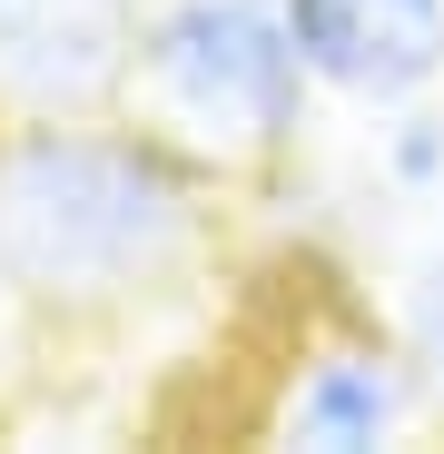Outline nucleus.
Instances as JSON below:
<instances>
[{"instance_id": "obj_6", "label": "nucleus", "mask_w": 444, "mask_h": 454, "mask_svg": "<svg viewBox=\"0 0 444 454\" xmlns=\"http://www.w3.org/2000/svg\"><path fill=\"white\" fill-rule=\"evenodd\" d=\"M376 178H386L405 207L444 198V109H434V99L386 109V129H376Z\"/></svg>"}, {"instance_id": "obj_3", "label": "nucleus", "mask_w": 444, "mask_h": 454, "mask_svg": "<svg viewBox=\"0 0 444 454\" xmlns=\"http://www.w3.org/2000/svg\"><path fill=\"white\" fill-rule=\"evenodd\" d=\"M159 0H0V119L129 109Z\"/></svg>"}, {"instance_id": "obj_2", "label": "nucleus", "mask_w": 444, "mask_h": 454, "mask_svg": "<svg viewBox=\"0 0 444 454\" xmlns=\"http://www.w3.org/2000/svg\"><path fill=\"white\" fill-rule=\"evenodd\" d=\"M316 99L326 90L277 0H159L148 11L129 109L159 138H178L188 159H207L217 178L286 168Z\"/></svg>"}, {"instance_id": "obj_5", "label": "nucleus", "mask_w": 444, "mask_h": 454, "mask_svg": "<svg viewBox=\"0 0 444 454\" xmlns=\"http://www.w3.org/2000/svg\"><path fill=\"white\" fill-rule=\"evenodd\" d=\"M316 90L386 119L444 90V0H277Z\"/></svg>"}, {"instance_id": "obj_4", "label": "nucleus", "mask_w": 444, "mask_h": 454, "mask_svg": "<svg viewBox=\"0 0 444 454\" xmlns=\"http://www.w3.org/2000/svg\"><path fill=\"white\" fill-rule=\"evenodd\" d=\"M425 415V375L395 346V326H326L296 346L286 386L267 405L277 444H316V454H365V444H395Z\"/></svg>"}, {"instance_id": "obj_7", "label": "nucleus", "mask_w": 444, "mask_h": 454, "mask_svg": "<svg viewBox=\"0 0 444 454\" xmlns=\"http://www.w3.org/2000/svg\"><path fill=\"white\" fill-rule=\"evenodd\" d=\"M386 326H395V346L415 356V375H425V386H444V247H425V257L395 277Z\"/></svg>"}, {"instance_id": "obj_1", "label": "nucleus", "mask_w": 444, "mask_h": 454, "mask_svg": "<svg viewBox=\"0 0 444 454\" xmlns=\"http://www.w3.org/2000/svg\"><path fill=\"white\" fill-rule=\"evenodd\" d=\"M228 178L138 109L0 119V307L40 336H109L217 257Z\"/></svg>"}]
</instances>
